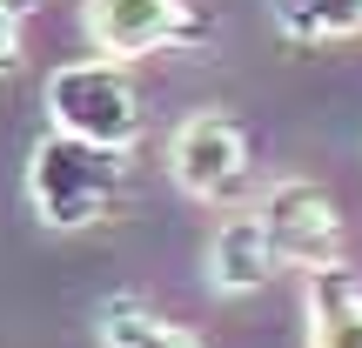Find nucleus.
Here are the masks:
<instances>
[{
  "mask_svg": "<svg viewBox=\"0 0 362 348\" xmlns=\"http://www.w3.org/2000/svg\"><path fill=\"white\" fill-rule=\"evenodd\" d=\"M275 27L288 40H322V0H275Z\"/></svg>",
  "mask_w": 362,
  "mask_h": 348,
  "instance_id": "obj_9",
  "label": "nucleus"
},
{
  "mask_svg": "<svg viewBox=\"0 0 362 348\" xmlns=\"http://www.w3.org/2000/svg\"><path fill=\"white\" fill-rule=\"evenodd\" d=\"M21 0H0V74H13L21 67Z\"/></svg>",
  "mask_w": 362,
  "mask_h": 348,
  "instance_id": "obj_11",
  "label": "nucleus"
},
{
  "mask_svg": "<svg viewBox=\"0 0 362 348\" xmlns=\"http://www.w3.org/2000/svg\"><path fill=\"white\" fill-rule=\"evenodd\" d=\"M21 7H34V0H21Z\"/></svg>",
  "mask_w": 362,
  "mask_h": 348,
  "instance_id": "obj_12",
  "label": "nucleus"
},
{
  "mask_svg": "<svg viewBox=\"0 0 362 348\" xmlns=\"http://www.w3.org/2000/svg\"><path fill=\"white\" fill-rule=\"evenodd\" d=\"M362 34V0H322V40Z\"/></svg>",
  "mask_w": 362,
  "mask_h": 348,
  "instance_id": "obj_10",
  "label": "nucleus"
},
{
  "mask_svg": "<svg viewBox=\"0 0 362 348\" xmlns=\"http://www.w3.org/2000/svg\"><path fill=\"white\" fill-rule=\"evenodd\" d=\"M81 27H88L101 61H141V54H161L175 40H188L194 13H188V0H88Z\"/></svg>",
  "mask_w": 362,
  "mask_h": 348,
  "instance_id": "obj_5",
  "label": "nucleus"
},
{
  "mask_svg": "<svg viewBox=\"0 0 362 348\" xmlns=\"http://www.w3.org/2000/svg\"><path fill=\"white\" fill-rule=\"evenodd\" d=\"M47 121H54V134L128 155L141 141V94H134L121 61H101V54L94 61H61L47 74Z\"/></svg>",
  "mask_w": 362,
  "mask_h": 348,
  "instance_id": "obj_2",
  "label": "nucleus"
},
{
  "mask_svg": "<svg viewBox=\"0 0 362 348\" xmlns=\"http://www.w3.org/2000/svg\"><path fill=\"white\" fill-rule=\"evenodd\" d=\"M94 328H101V348H202V335H188L181 322L155 315L148 301H134V295L101 301Z\"/></svg>",
  "mask_w": 362,
  "mask_h": 348,
  "instance_id": "obj_8",
  "label": "nucleus"
},
{
  "mask_svg": "<svg viewBox=\"0 0 362 348\" xmlns=\"http://www.w3.org/2000/svg\"><path fill=\"white\" fill-rule=\"evenodd\" d=\"M275 268H282V261H275L255 208H248V215H228L208 234V288H215V295H262V288L275 282Z\"/></svg>",
  "mask_w": 362,
  "mask_h": 348,
  "instance_id": "obj_6",
  "label": "nucleus"
},
{
  "mask_svg": "<svg viewBox=\"0 0 362 348\" xmlns=\"http://www.w3.org/2000/svg\"><path fill=\"white\" fill-rule=\"evenodd\" d=\"M255 221L262 234H269L275 261L282 268H329L336 261V241H342V208L329 188H315V181H269L255 201Z\"/></svg>",
  "mask_w": 362,
  "mask_h": 348,
  "instance_id": "obj_3",
  "label": "nucleus"
},
{
  "mask_svg": "<svg viewBox=\"0 0 362 348\" xmlns=\"http://www.w3.org/2000/svg\"><path fill=\"white\" fill-rule=\"evenodd\" d=\"M168 174L194 201H215V208L235 201L248 188V134H242V121L221 114V107L188 114L175 128V141H168Z\"/></svg>",
  "mask_w": 362,
  "mask_h": 348,
  "instance_id": "obj_4",
  "label": "nucleus"
},
{
  "mask_svg": "<svg viewBox=\"0 0 362 348\" xmlns=\"http://www.w3.org/2000/svg\"><path fill=\"white\" fill-rule=\"evenodd\" d=\"M302 322H309V348H362V275H349L342 261L309 268Z\"/></svg>",
  "mask_w": 362,
  "mask_h": 348,
  "instance_id": "obj_7",
  "label": "nucleus"
},
{
  "mask_svg": "<svg viewBox=\"0 0 362 348\" xmlns=\"http://www.w3.org/2000/svg\"><path fill=\"white\" fill-rule=\"evenodd\" d=\"M121 194V155L115 148L47 134L27 155V201L47 228H94Z\"/></svg>",
  "mask_w": 362,
  "mask_h": 348,
  "instance_id": "obj_1",
  "label": "nucleus"
}]
</instances>
